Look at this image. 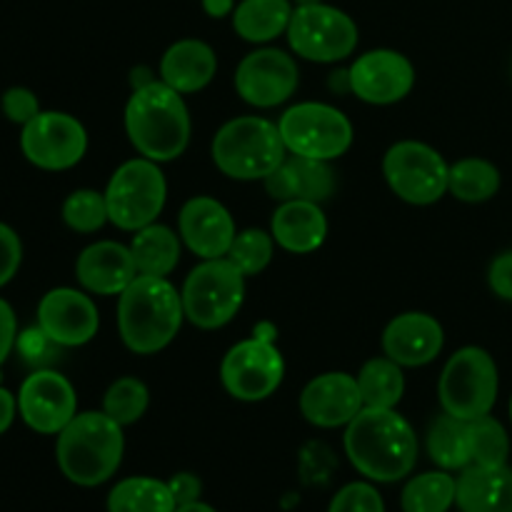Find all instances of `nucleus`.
<instances>
[{"instance_id":"obj_1","label":"nucleus","mask_w":512,"mask_h":512,"mask_svg":"<svg viewBox=\"0 0 512 512\" xmlns=\"http://www.w3.org/2000/svg\"><path fill=\"white\" fill-rule=\"evenodd\" d=\"M350 465L370 483H398L418 463V435L395 408H363L343 435Z\"/></svg>"},{"instance_id":"obj_2","label":"nucleus","mask_w":512,"mask_h":512,"mask_svg":"<svg viewBox=\"0 0 512 512\" xmlns=\"http://www.w3.org/2000/svg\"><path fill=\"white\" fill-rule=\"evenodd\" d=\"M183 320V298L168 278L138 275L118 295V333L135 355H155L168 348Z\"/></svg>"},{"instance_id":"obj_3","label":"nucleus","mask_w":512,"mask_h":512,"mask_svg":"<svg viewBox=\"0 0 512 512\" xmlns=\"http://www.w3.org/2000/svg\"><path fill=\"white\" fill-rule=\"evenodd\" d=\"M125 133L143 158L170 163L190 143V113L183 93L163 80L130 93L125 103Z\"/></svg>"},{"instance_id":"obj_4","label":"nucleus","mask_w":512,"mask_h":512,"mask_svg":"<svg viewBox=\"0 0 512 512\" xmlns=\"http://www.w3.org/2000/svg\"><path fill=\"white\" fill-rule=\"evenodd\" d=\"M125 453L123 425L100 410L78 413L58 433L55 460L65 478L80 488H98L118 473Z\"/></svg>"},{"instance_id":"obj_5","label":"nucleus","mask_w":512,"mask_h":512,"mask_svg":"<svg viewBox=\"0 0 512 512\" xmlns=\"http://www.w3.org/2000/svg\"><path fill=\"white\" fill-rule=\"evenodd\" d=\"M210 155L220 173L250 183L273 175L288 158V148L278 123L260 115H240L215 133Z\"/></svg>"},{"instance_id":"obj_6","label":"nucleus","mask_w":512,"mask_h":512,"mask_svg":"<svg viewBox=\"0 0 512 512\" xmlns=\"http://www.w3.org/2000/svg\"><path fill=\"white\" fill-rule=\"evenodd\" d=\"M500 375L493 355L478 345L460 348L450 355L440 373L438 395L443 413L458 420H478L493 413L498 403Z\"/></svg>"},{"instance_id":"obj_7","label":"nucleus","mask_w":512,"mask_h":512,"mask_svg":"<svg viewBox=\"0 0 512 512\" xmlns=\"http://www.w3.org/2000/svg\"><path fill=\"white\" fill-rule=\"evenodd\" d=\"M180 298L185 320L195 328H225L243 308L245 275L228 258L203 260L185 278Z\"/></svg>"},{"instance_id":"obj_8","label":"nucleus","mask_w":512,"mask_h":512,"mask_svg":"<svg viewBox=\"0 0 512 512\" xmlns=\"http://www.w3.org/2000/svg\"><path fill=\"white\" fill-rule=\"evenodd\" d=\"M165 200H168V183H165L160 163L143 155L125 160L110 175L108 188H105L110 223L128 233L155 223L163 213Z\"/></svg>"},{"instance_id":"obj_9","label":"nucleus","mask_w":512,"mask_h":512,"mask_svg":"<svg viewBox=\"0 0 512 512\" xmlns=\"http://www.w3.org/2000/svg\"><path fill=\"white\" fill-rule=\"evenodd\" d=\"M280 135L290 155L313 160L340 158L353 145V123L343 110L328 103H298L285 110L278 120Z\"/></svg>"},{"instance_id":"obj_10","label":"nucleus","mask_w":512,"mask_h":512,"mask_svg":"<svg viewBox=\"0 0 512 512\" xmlns=\"http://www.w3.org/2000/svg\"><path fill=\"white\" fill-rule=\"evenodd\" d=\"M288 43L298 58L310 63H338L358 48V25L333 5L315 3L293 10L288 25Z\"/></svg>"},{"instance_id":"obj_11","label":"nucleus","mask_w":512,"mask_h":512,"mask_svg":"<svg viewBox=\"0 0 512 512\" xmlns=\"http://www.w3.org/2000/svg\"><path fill=\"white\" fill-rule=\"evenodd\" d=\"M450 165L443 155L420 140H400L383 158V175L390 190L410 205H435L448 193Z\"/></svg>"},{"instance_id":"obj_12","label":"nucleus","mask_w":512,"mask_h":512,"mask_svg":"<svg viewBox=\"0 0 512 512\" xmlns=\"http://www.w3.org/2000/svg\"><path fill=\"white\" fill-rule=\"evenodd\" d=\"M285 360L278 345L260 338L235 343L220 363V383L240 403L268 400L283 385Z\"/></svg>"},{"instance_id":"obj_13","label":"nucleus","mask_w":512,"mask_h":512,"mask_svg":"<svg viewBox=\"0 0 512 512\" xmlns=\"http://www.w3.org/2000/svg\"><path fill=\"white\" fill-rule=\"evenodd\" d=\"M20 150L40 170H70L85 158L88 133L78 118L60 110H40L20 133Z\"/></svg>"},{"instance_id":"obj_14","label":"nucleus","mask_w":512,"mask_h":512,"mask_svg":"<svg viewBox=\"0 0 512 512\" xmlns=\"http://www.w3.org/2000/svg\"><path fill=\"white\" fill-rule=\"evenodd\" d=\"M298 85V63L280 48L253 50L235 68V90L253 108H278L293 98Z\"/></svg>"},{"instance_id":"obj_15","label":"nucleus","mask_w":512,"mask_h":512,"mask_svg":"<svg viewBox=\"0 0 512 512\" xmlns=\"http://www.w3.org/2000/svg\"><path fill=\"white\" fill-rule=\"evenodd\" d=\"M18 413L35 433L58 435L78 415V395L58 370L38 368L20 385Z\"/></svg>"},{"instance_id":"obj_16","label":"nucleus","mask_w":512,"mask_h":512,"mask_svg":"<svg viewBox=\"0 0 512 512\" xmlns=\"http://www.w3.org/2000/svg\"><path fill=\"white\" fill-rule=\"evenodd\" d=\"M350 93L370 105H393L408 98L415 85V68L403 53L390 48L368 50L348 70Z\"/></svg>"},{"instance_id":"obj_17","label":"nucleus","mask_w":512,"mask_h":512,"mask_svg":"<svg viewBox=\"0 0 512 512\" xmlns=\"http://www.w3.org/2000/svg\"><path fill=\"white\" fill-rule=\"evenodd\" d=\"M38 328L60 348H80L98 335L100 315L85 290L53 288L38 303Z\"/></svg>"},{"instance_id":"obj_18","label":"nucleus","mask_w":512,"mask_h":512,"mask_svg":"<svg viewBox=\"0 0 512 512\" xmlns=\"http://www.w3.org/2000/svg\"><path fill=\"white\" fill-rule=\"evenodd\" d=\"M178 233L190 253L200 260H215L228 255L238 230L233 215L220 200L195 195L180 208Z\"/></svg>"},{"instance_id":"obj_19","label":"nucleus","mask_w":512,"mask_h":512,"mask_svg":"<svg viewBox=\"0 0 512 512\" xmlns=\"http://www.w3.org/2000/svg\"><path fill=\"white\" fill-rule=\"evenodd\" d=\"M355 375L323 373L300 393V413L315 428H345L363 410Z\"/></svg>"},{"instance_id":"obj_20","label":"nucleus","mask_w":512,"mask_h":512,"mask_svg":"<svg viewBox=\"0 0 512 512\" xmlns=\"http://www.w3.org/2000/svg\"><path fill=\"white\" fill-rule=\"evenodd\" d=\"M443 345V325L428 313H403L383 330V353L403 368H423L433 363Z\"/></svg>"},{"instance_id":"obj_21","label":"nucleus","mask_w":512,"mask_h":512,"mask_svg":"<svg viewBox=\"0 0 512 512\" xmlns=\"http://www.w3.org/2000/svg\"><path fill=\"white\" fill-rule=\"evenodd\" d=\"M75 278L80 288L90 295H120L138 278L130 245L115 243V240H98L88 245L78 255Z\"/></svg>"},{"instance_id":"obj_22","label":"nucleus","mask_w":512,"mask_h":512,"mask_svg":"<svg viewBox=\"0 0 512 512\" xmlns=\"http://www.w3.org/2000/svg\"><path fill=\"white\" fill-rule=\"evenodd\" d=\"M263 183L270 198H275L278 203H285V200L325 203L335 193V173L330 163L290 153L283 160V165L273 175H268Z\"/></svg>"},{"instance_id":"obj_23","label":"nucleus","mask_w":512,"mask_h":512,"mask_svg":"<svg viewBox=\"0 0 512 512\" xmlns=\"http://www.w3.org/2000/svg\"><path fill=\"white\" fill-rule=\"evenodd\" d=\"M270 233L285 253L308 255L315 253L328 238V218L320 203L285 200L270 218Z\"/></svg>"},{"instance_id":"obj_24","label":"nucleus","mask_w":512,"mask_h":512,"mask_svg":"<svg viewBox=\"0 0 512 512\" xmlns=\"http://www.w3.org/2000/svg\"><path fill=\"white\" fill-rule=\"evenodd\" d=\"M218 73V55L205 40L185 38L170 45L160 60V80L178 93L190 95L208 88Z\"/></svg>"},{"instance_id":"obj_25","label":"nucleus","mask_w":512,"mask_h":512,"mask_svg":"<svg viewBox=\"0 0 512 512\" xmlns=\"http://www.w3.org/2000/svg\"><path fill=\"white\" fill-rule=\"evenodd\" d=\"M455 505L460 512H512L508 465H468L460 470Z\"/></svg>"},{"instance_id":"obj_26","label":"nucleus","mask_w":512,"mask_h":512,"mask_svg":"<svg viewBox=\"0 0 512 512\" xmlns=\"http://www.w3.org/2000/svg\"><path fill=\"white\" fill-rule=\"evenodd\" d=\"M293 10V0H240L233 10V28L248 43H270L288 33Z\"/></svg>"},{"instance_id":"obj_27","label":"nucleus","mask_w":512,"mask_h":512,"mask_svg":"<svg viewBox=\"0 0 512 512\" xmlns=\"http://www.w3.org/2000/svg\"><path fill=\"white\" fill-rule=\"evenodd\" d=\"M138 275H153V278H168L180 263V235L168 225L150 223L135 230L130 240Z\"/></svg>"},{"instance_id":"obj_28","label":"nucleus","mask_w":512,"mask_h":512,"mask_svg":"<svg viewBox=\"0 0 512 512\" xmlns=\"http://www.w3.org/2000/svg\"><path fill=\"white\" fill-rule=\"evenodd\" d=\"M428 455L440 470H465L473 465L470 423L443 413L428 428Z\"/></svg>"},{"instance_id":"obj_29","label":"nucleus","mask_w":512,"mask_h":512,"mask_svg":"<svg viewBox=\"0 0 512 512\" xmlns=\"http://www.w3.org/2000/svg\"><path fill=\"white\" fill-rule=\"evenodd\" d=\"M173 493L168 480L135 475V478L120 480L108 493V512H175Z\"/></svg>"},{"instance_id":"obj_30","label":"nucleus","mask_w":512,"mask_h":512,"mask_svg":"<svg viewBox=\"0 0 512 512\" xmlns=\"http://www.w3.org/2000/svg\"><path fill=\"white\" fill-rule=\"evenodd\" d=\"M355 380L365 408H398L405 395L403 365L390 360L388 355L368 360Z\"/></svg>"},{"instance_id":"obj_31","label":"nucleus","mask_w":512,"mask_h":512,"mask_svg":"<svg viewBox=\"0 0 512 512\" xmlns=\"http://www.w3.org/2000/svg\"><path fill=\"white\" fill-rule=\"evenodd\" d=\"M500 190L498 165L485 158H463L450 165L448 193L460 203L478 205L495 198Z\"/></svg>"},{"instance_id":"obj_32","label":"nucleus","mask_w":512,"mask_h":512,"mask_svg":"<svg viewBox=\"0 0 512 512\" xmlns=\"http://www.w3.org/2000/svg\"><path fill=\"white\" fill-rule=\"evenodd\" d=\"M458 480L450 470H430L408 480L400 495L403 512H448L455 505Z\"/></svg>"},{"instance_id":"obj_33","label":"nucleus","mask_w":512,"mask_h":512,"mask_svg":"<svg viewBox=\"0 0 512 512\" xmlns=\"http://www.w3.org/2000/svg\"><path fill=\"white\" fill-rule=\"evenodd\" d=\"M275 245L278 243H275L273 233H268V230H240V233L235 235L233 245H230L225 258H228L245 278H250V275H260L268 268L270 260H273L275 255Z\"/></svg>"},{"instance_id":"obj_34","label":"nucleus","mask_w":512,"mask_h":512,"mask_svg":"<svg viewBox=\"0 0 512 512\" xmlns=\"http://www.w3.org/2000/svg\"><path fill=\"white\" fill-rule=\"evenodd\" d=\"M150 405V393L143 380L118 378L103 398V413L118 425H133L145 415Z\"/></svg>"},{"instance_id":"obj_35","label":"nucleus","mask_w":512,"mask_h":512,"mask_svg":"<svg viewBox=\"0 0 512 512\" xmlns=\"http://www.w3.org/2000/svg\"><path fill=\"white\" fill-rule=\"evenodd\" d=\"M470 450H473V465H508V430L493 415L470 420Z\"/></svg>"},{"instance_id":"obj_36","label":"nucleus","mask_w":512,"mask_h":512,"mask_svg":"<svg viewBox=\"0 0 512 512\" xmlns=\"http://www.w3.org/2000/svg\"><path fill=\"white\" fill-rule=\"evenodd\" d=\"M63 223L75 233H98L105 223H110L105 193L90 188L70 193L63 203Z\"/></svg>"},{"instance_id":"obj_37","label":"nucleus","mask_w":512,"mask_h":512,"mask_svg":"<svg viewBox=\"0 0 512 512\" xmlns=\"http://www.w3.org/2000/svg\"><path fill=\"white\" fill-rule=\"evenodd\" d=\"M328 512H385V500L373 483H348L333 495Z\"/></svg>"},{"instance_id":"obj_38","label":"nucleus","mask_w":512,"mask_h":512,"mask_svg":"<svg viewBox=\"0 0 512 512\" xmlns=\"http://www.w3.org/2000/svg\"><path fill=\"white\" fill-rule=\"evenodd\" d=\"M3 113L10 123H18L25 125L40 113V103H38V95L28 88H8L3 93Z\"/></svg>"},{"instance_id":"obj_39","label":"nucleus","mask_w":512,"mask_h":512,"mask_svg":"<svg viewBox=\"0 0 512 512\" xmlns=\"http://www.w3.org/2000/svg\"><path fill=\"white\" fill-rule=\"evenodd\" d=\"M20 260H23V245H20L18 233L0 223V288L15 278Z\"/></svg>"},{"instance_id":"obj_40","label":"nucleus","mask_w":512,"mask_h":512,"mask_svg":"<svg viewBox=\"0 0 512 512\" xmlns=\"http://www.w3.org/2000/svg\"><path fill=\"white\" fill-rule=\"evenodd\" d=\"M15 345H18L23 358L30 360V363H43L48 355H53L55 350L60 348V345L53 343V340H50L40 328L25 330L23 335H18V343Z\"/></svg>"},{"instance_id":"obj_41","label":"nucleus","mask_w":512,"mask_h":512,"mask_svg":"<svg viewBox=\"0 0 512 512\" xmlns=\"http://www.w3.org/2000/svg\"><path fill=\"white\" fill-rule=\"evenodd\" d=\"M488 285L500 300L512 303V250H505L490 263Z\"/></svg>"},{"instance_id":"obj_42","label":"nucleus","mask_w":512,"mask_h":512,"mask_svg":"<svg viewBox=\"0 0 512 512\" xmlns=\"http://www.w3.org/2000/svg\"><path fill=\"white\" fill-rule=\"evenodd\" d=\"M168 488L178 505L195 503V500H200V493H203V483H200L198 475L193 473H175L173 478L168 480Z\"/></svg>"},{"instance_id":"obj_43","label":"nucleus","mask_w":512,"mask_h":512,"mask_svg":"<svg viewBox=\"0 0 512 512\" xmlns=\"http://www.w3.org/2000/svg\"><path fill=\"white\" fill-rule=\"evenodd\" d=\"M15 343H18V323H15V313L3 298H0V368L13 353Z\"/></svg>"},{"instance_id":"obj_44","label":"nucleus","mask_w":512,"mask_h":512,"mask_svg":"<svg viewBox=\"0 0 512 512\" xmlns=\"http://www.w3.org/2000/svg\"><path fill=\"white\" fill-rule=\"evenodd\" d=\"M15 413H18V398L0 385V435L13 425Z\"/></svg>"},{"instance_id":"obj_45","label":"nucleus","mask_w":512,"mask_h":512,"mask_svg":"<svg viewBox=\"0 0 512 512\" xmlns=\"http://www.w3.org/2000/svg\"><path fill=\"white\" fill-rule=\"evenodd\" d=\"M203 10L210 18H225V15H233L235 0H203Z\"/></svg>"},{"instance_id":"obj_46","label":"nucleus","mask_w":512,"mask_h":512,"mask_svg":"<svg viewBox=\"0 0 512 512\" xmlns=\"http://www.w3.org/2000/svg\"><path fill=\"white\" fill-rule=\"evenodd\" d=\"M155 80H158V78L153 75V70L145 68V65H140V68H133V73H130V85H133V90L145 88V85L155 83Z\"/></svg>"},{"instance_id":"obj_47","label":"nucleus","mask_w":512,"mask_h":512,"mask_svg":"<svg viewBox=\"0 0 512 512\" xmlns=\"http://www.w3.org/2000/svg\"><path fill=\"white\" fill-rule=\"evenodd\" d=\"M255 338L260 340H268V343H275V335H278V328L273 323H260L255 325Z\"/></svg>"},{"instance_id":"obj_48","label":"nucleus","mask_w":512,"mask_h":512,"mask_svg":"<svg viewBox=\"0 0 512 512\" xmlns=\"http://www.w3.org/2000/svg\"><path fill=\"white\" fill-rule=\"evenodd\" d=\"M175 512H218L215 508H210L208 503H200V500H195V503H188V505H178V510Z\"/></svg>"},{"instance_id":"obj_49","label":"nucleus","mask_w":512,"mask_h":512,"mask_svg":"<svg viewBox=\"0 0 512 512\" xmlns=\"http://www.w3.org/2000/svg\"><path fill=\"white\" fill-rule=\"evenodd\" d=\"M295 8H300V5H315V3H323V0H293Z\"/></svg>"},{"instance_id":"obj_50","label":"nucleus","mask_w":512,"mask_h":512,"mask_svg":"<svg viewBox=\"0 0 512 512\" xmlns=\"http://www.w3.org/2000/svg\"><path fill=\"white\" fill-rule=\"evenodd\" d=\"M510 420H512V398H510Z\"/></svg>"}]
</instances>
